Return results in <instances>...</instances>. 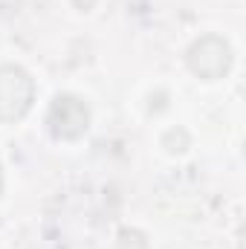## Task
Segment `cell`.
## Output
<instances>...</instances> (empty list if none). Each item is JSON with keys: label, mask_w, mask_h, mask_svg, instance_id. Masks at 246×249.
<instances>
[{"label": "cell", "mask_w": 246, "mask_h": 249, "mask_svg": "<svg viewBox=\"0 0 246 249\" xmlns=\"http://www.w3.org/2000/svg\"><path fill=\"white\" fill-rule=\"evenodd\" d=\"M35 96L32 78L20 67H0V122L20 119Z\"/></svg>", "instance_id": "6da1fadb"}, {"label": "cell", "mask_w": 246, "mask_h": 249, "mask_svg": "<svg viewBox=\"0 0 246 249\" xmlns=\"http://www.w3.org/2000/svg\"><path fill=\"white\" fill-rule=\"evenodd\" d=\"M188 64H191V70H194L197 75H203V78H220V75L232 67V50H229L226 41L209 35V38H203V41H197V44L191 47Z\"/></svg>", "instance_id": "7a4b0ae2"}, {"label": "cell", "mask_w": 246, "mask_h": 249, "mask_svg": "<svg viewBox=\"0 0 246 249\" xmlns=\"http://www.w3.org/2000/svg\"><path fill=\"white\" fill-rule=\"evenodd\" d=\"M90 122V113L84 107V102H78L75 96H58L53 110H50V124H53V133L61 136V139H75L87 130Z\"/></svg>", "instance_id": "3957f363"}]
</instances>
